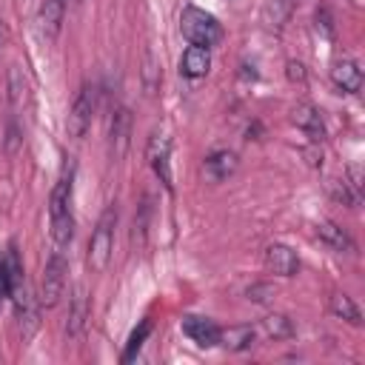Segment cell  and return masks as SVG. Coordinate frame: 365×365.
Wrapping results in <instances>:
<instances>
[{"label": "cell", "mask_w": 365, "mask_h": 365, "mask_svg": "<svg viewBox=\"0 0 365 365\" xmlns=\"http://www.w3.org/2000/svg\"><path fill=\"white\" fill-rule=\"evenodd\" d=\"M71 180H74V165H66L60 180L51 188L48 197V234L54 248H66L74 237V214H71Z\"/></svg>", "instance_id": "1"}, {"label": "cell", "mask_w": 365, "mask_h": 365, "mask_svg": "<svg viewBox=\"0 0 365 365\" xmlns=\"http://www.w3.org/2000/svg\"><path fill=\"white\" fill-rule=\"evenodd\" d=\"M114 228H117V205L111 202V205L100 214V220H97V225H94V231H91V240H88L86 265H88L94 274H103V271L108 268V262H111Z\"/></svg>", "instance_id": "2"}, {"label": "cell", "mask_w": 365, "mask_h": 365, "mask_svg": "<svg viewBox=\"0 0 365 365\" xmlns=\"http://www.w3.org/2000/svg\"><path fill=\"white\" fill-rule=\"evenodd\" d=\"M180 31L191 46L211 48V46H217L222 40V23L211 11H205L200 6H185L180 11Z\"/></svg>", "instance_id": "3"}, {"label": "cell", "mask_w": 365, "mask_h": 365, "mask_svg": "<svg viewBox=\"0 0 365 365\" xmlns=\"http://www.w3.org/2000/svg\"><path fill=\"white\" fill-rule=\"evenodd\" d=\"M94 111H97V86L94 83H83L80 91H77V97H74V103H71L68 120H66L68 137H74V140L86 137V131L91 128Z\"/></svg>", "instance_id": "4"}, {"label": "cell", "mask_w": 365, "mask_h": 365, "mask_svg": "<svg viewBox=\"0 0 365 365\" xmlns=\"http://www.w3.org/2000/svg\"><path fill=\"white\" fill-rule=\"evenodd\" d=\"M66 274H68V262L63 257V251L57 248L46 268H43V279H40V305L43 308H54L63 297V288H66Z\"/></svg>", "instance_id": "5"}, {"label": "cell", "mask_w": 365, "mask_h": 365, "mask_svg": "<svg viewBox=\"0 0 365 365\" xmlns=\"http://www.w3.org/2000/svg\"><path fill=\"white\" fill-rule=\"evenodd\" d=\"M131 145V111L125 106L111 111V125H108V157L111 163H120Z\"/></svg>", "instance_id": "6"}, {"label": "cell", "mask_w": 365, "mask_h": 365, "mask_svg": "<svg viewBox=\"0 0 365 365\" xmlns=\"http://www.w3.org/2000/svg\"><path fill=\"white\" fill-rule=\"evenodd\" d=\"M145 157H148V165L154 168V174L160 177V182L171 191L174 188V182H171V140L165 134H154L148 140Z\"/></svg>", "instance_id": "7"}, {"label": "cell", "mask_w": 365, "mask_h": 365, "mask_svg": "<svg viewBox=\"0 0 365 365\" xmlns=\"http://www.w3.org/2000/svg\"><path fill=\"white\" fill-rule=\"evenodd\" d=\"M182 334L191 339V342H197L200 348H214V345H220V325L214 322V319H208V317H197V314H185L182 317Z\"/></svg>", "instance_id": "8"}, {"label": "cell", "mask_w": 365, "mask_h": 365, "mask_svg": "<svg viewBox=\"0 0 365 365\" xmlns=\"http://www.w3.org/2000/svg\"><path fill=\"white\" fill-rule=\"evenodd\" d=\"M265 268L274 277H294L299 271V257L294 248H288L285 242H271L265 248Z\"/></svg>", "instance_id": "9"}, {"label": "cell", "mask_w": 365, "mask_h": 365, "mask_svg": "<svg viewBox=\"0 0 365 365\" xmlns=\"http://www.w3.org/2000/svg\"><path fill=\"white\" fill-rule=\"evenodd\" d=\"M63 14H66V0H43L37 9V29L46 43L57 40L63 29Z\"/></svg>", "instance_id": "10"}, {"label": "cell", "mask_w": 365, "mask_h": 365, "mask_svg": "<svg viewBox=\"0 0 365 365\" xmlns=\"http://www.w3.org/2000/svg\"><path fill=\"white\" fill-rule=\"evenodd\" d=\"M331 80L339 91L345 94H356L362 88V68L354 57H339L334 66H331Z\"/></svg>", "instance_id": "11"}, {"label": "cell", "mask_w": 365, "mask_h": 365, "mask_svg": "<svg viewBox=\"0 0 365 365\" xmlns=\"http://www.w3.org/2000/svg\"><path fill=\"white\" fill-rule=\"evenodd\" d=\"M291 123L308 134L311 143H319L325 137V123H322V114L311 106V103H297L291 108Z\"/></svg>", "instance_id": "12"}, {"label": "cell", "mask_w": 365, "mask_h": 365, "mask_svg": "<svg viewBox=\"0 0 365 365\" xmlns=\"http://www.w3.org/2000/svg\"><path fill=\"white\" fill-rule=\"evenodd\" d=\"M86 319H88V294H86V285H74L71 299H68L66 336H68V339L80 336V334H83V328H86Z\"/></svg>", "instance_id": "13"}, {"label": "cell", "mask_w": 365, "mask_h": 365, "mask_svg": "<svg viewBox=\"0 0 365 365\" xmlns=\"http://www.w3.org/2000/svg\"><path fill=\"white\" fill-rule=\"evenodd\" d=\"M237 165H240V157H237L234 151H228V148L211 151V154L202 160V171H205V177H211L214 182L228 180V177L237 171Z\"/></svg>", "instance_id": "14"}, {"label": "cell", "mask_w": 365, "mask_h": 365, "mask_svg": "<svg viewBox=\"0 0 365 365\" xmlns=\"http://www.w3.org/2000/svg\"><path fill=\"white\" fill-rule=\"evenodd\" d=\"M211 68V48L205 46H188L182 51V60H180V71L188 77V80H200L205 77Z\"/></svg>", "instance_id": "15"}, {"label": "cell", "mask_w": 365, "mask_h": 365, "mask_svg": "<svg viewBox=\"0 0 365 365\" xmlns=\"http://www.w3.org/2000/svg\"><path fill=\"white\" fill-rule=\"evenodd\" d=\"M254 339H257V328L251 325H231L220 331V345H225L228 351H248Z\"/></svg>", "instance_id": "16"}, {"label": "cell", "mask_w": 365, "mask_h": 365, "mask_svg": "<svg viewBox=\"0 0 365 365\" xmlns=\"http://www.w3.org/2000/svg\"><path fill=\"white\" fill-rule=\"evenodd\" d=\"M317 237H319L328 248H334V251H354V248H356L354 240H351L336 222H331V220H322V222L317 225Z\"/></svg>", "instance_id": "17"}, {"label": "cell", "mask_w": 365, "mask_h": 365, "mask_svg": "<svg viewBox=\"0 0 365 365\" xmlns=\"http://www.w3.org/2000/svg\"><path fill=\"white\" fill-rule=\"evenodd\" d=\"M259 334L268 339H288L294 336V322L285 314H268L259 319Z\"/></svg>", "instance_id": "18"}, {"label": "cell", "mask_w": 365, "mask_h": 365, "mask_svg": "<svg viewBox=\"0 0 365 365\" xmlns=\"http://www.w3.org/2000/svg\"><path fill=\"white\" fill-rule=\"evenodd\" d=\"M328 308H331L334 317H339V319H345V322H351V325H359V322H362V314H359V308L354 305V299H351L348 294H339V291L331 294Z\"/></svg>", "instance_id": "19"}, {"label": "cell", "mask_w": 365, "mask_h": 365, "mask_svg": "<svg viewBox=\"0 0 365 365\" xmlns=\"http://www.w3.org/2000/svg\"><path fill=\"white\" fill-rule=\"evenodd\" d=\"M148 334H151V319H143L134 331H131V336H128V342H125V351H123V362H131V359H137V354L143 351V345H145V339H148Z\"/></svg>", "instance_id": "20"}, {"label": "cell", "mask_w": 365, "mask_h": 365, "mask_svg": "<svg viewBox=\"0 0 365 365\" xmlns=\"http://www.w3.org/2000/svg\"><path fill=\"white\" fill-rule=\"evenodd\" d=\"M291 14V0H268L262 9V20L268 29H279Z\"/></svg>", "instance_id": "21"}, {"label": "cell", "mask_w": 365, "mask_h": 365, "mask_svg": "<svg viewBox=\"0 0 365 365\" xmlns=\"http://www.w3.org/2000/svg\"><path fill=\"white\" fill-rule=\"evenodd\" d=\"M26 91H29V88H26V80H23L20 68L11 66V71H9V97H11V108H23Z\"/></svg>", "instance_id": "22"}, {"label": "cell", "mask_w": 365, "mask_h": 365, "mask_svg": "<svg viewBox=\"0 0 365 365\" xmlns=\"http://www.w3.org/2000/svg\"><path fill=\"white\" fill-rule=\"evenodd\" d=\"M148 214H151L148 200H143V205H140V211H137V217H134V231H131V240H134L137 245L145 242V234H148Z\"/></svg>", "instance_id": "23"}, {"label": "cell", "mask_w": 365, "mask_h": 365, "mask_svg": "<svg viewBox=\"0 0 365 365\" xmlns=\"http://www.w3.org/2000/svg\"><path fill=\"white\" fill-rule=\"evenodd\" d=\"M271 285H251L248 288V299H254V302H265V299H271Z\"/></svg>", "instance_id": "24"}, {"label": "cell", "mask_w": 365, "mask_h": 365, "mask_svg": "<svg viewBox=\"0 0 365 365\" xmlns=\"http://www.w3.org/2000/svg\"><path fill=\"white\" fill-rule=\"evenodd\" d=\"M285 74H288V80L291 83H305V66L302 63H288V68H285Z\"/></svg>", "instance_id": "25"}, {"label": "cell", "mask_w": 365, "mask_h": 365, "mask_svg": "<svg viewBox=\"0 0 365 365\" xmlns=\"http://www.w3.org/2000/svg\"><path fill=\"white\" fill-rule=\"evenodd\" d=\"M319 26L325 29V34H328V37L334 34V26H331V17H328V11H325V9H322V11H317V29H319Z\"/></svg>", "instance_id": "26"}, {"label": "cell", "mask_w": 365, "mask_h": 365, "mask_svg": "<svg viewBox=\"0 0 365 365\" xmlns=\"http://www.w3.org/2000/svg\"><path fill=\"white\" fill-rule=\"evenodd\" d=\"M3 43H6V26H3V20H0V54H3Z\"/></svg>", "instance_id": "27"}, {"label": "cell", "mask_w": 365, "mask_h": 365, "mask_svg": "<svg viewBox=\"0 0 365 365\" xmlns=\"http://www.w3.org/2000/svg\"><path fill=\"white\" fill-rule=\"evenodd\" d=\"M71 3H80V0H71Z\"/></svg>", "instance_id": "28"}]
</instances>
